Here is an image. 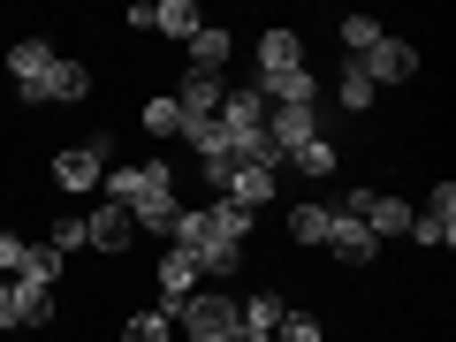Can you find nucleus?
I'll use <instances>...</instances> for the list:
<instances>
[{"mask_svg": "<svg viewBox=\"0 0 456 342\" xmlns=\"http://www.w3.org/2000/svg\"><path fill=\"white\" fill-rule=\"evenodd\" d=\"M274 342H320V320H312V312H281Z\"/></svg>", "mask_w": 456, "mask_h": 342, "instance_id": "26", "label": "nucleus"}, {"mask_svg": "<svg viewBox=\"0 0 456 342\" xmlns=\"http://www.w3.org/2000/svg\"><path fill=\"white\" fill-rule=\"evenodd\" d=\"M327 221H335V206H289V236L297 244H327Z\"/></svg>", "mask_w": 456, "mask_h": 342, "instance_id": "19", "label": "nucleus"}, {"mask_svg": "<svg viewBox=\"0 0 456 342\" xmlns=\"http://www.w3.org/2000/svg\"><path fill=\"white\" fill-rule=\"evenodd\" d=\"M167 320H175L191 342H236V327H244V320H236V297H221V289H206V297H183V305L167 312Z\"/></svg>", "mask_w": 456, "mask_h": 342, "instance_id": "2", "label": "nucleus"}, {"mask_svg": "<svg viewBox=\"0 0 456 342\" xmlns=\"http://www.w3.org/2000/svg\"><path fill=\"white\" fill-rule=\"evenodd\" d=\"M122 342H175V320H167V312H137V320L122 327Z\"/></svg>", "mask_w": 456, "mask_h": 342, "instance_id": "22", "label": "nucleus"}, {"mask_svg": "<svg viewBox=\"0 0 456 342\" xmlns=\"http://www.w3.org/2000/svg\"><path fill=\"white\" fill-rule=\"evenodd\" d=\"M327 251H335V259H350V266H365L380 244H373V228H365L358 213H335V221H327Z\"/></svg>", "mask_w": 456, "mask_h": 342, "instance_id": "12", "label": "nucleus"}, {"mask_svg": "<svg viewBox=\"0 0 456 342\" xmlns=\"http://www.w3.org/2000/svg\"><path fill=\"white\" fill-rule=\"evenodd\" d=\"M23 251H31L23 236H0V274H23Z\"/></svg>", "mask_w": 456, "mask_h": 342, "instance_id": "28", "label": "nucleus"}, {"mask_svg": "<svg viewBox=\"0 0 456 342\" xmlns=\"http://www.w3.org/2000/svg\"><path fill=\"white\" fill-rule=\"evenodd\" d=\"M335 84H342V107H373V77H365L358 61H342V77H335Z\"/></svg>", "mask_w": 456, "mask_h": 342, "instance_id": "23", "label": "nucleus"}, {"mask_svg": "<svg viewBox=\"0 0 456 342\" xmlns=\"http://www.w3.org/2000/svg\"><path fill=\"white\" fill-rule=\"evenodd\" d=\"M266 137H274L281 160H289L297 145H312V137H320V107H266Z\"/></svg>", "mask_w": 456, "mask_h": 342, "instance_id": "9", "label": "nucleus"}, {"mask_svg": "<svg viewBox=\"0 0 456 342\" xmlns=\"http://www.w3.org/2000/svg\"><path fill=\"white\" fill-rule=\"evenodd\" d=\"M145 130H152V137H183V114H175V99H152V107H145Z\"/></svg>", "mask_w": 456, "mask_h": 342, "instance_id": "24", "label": "nucleus"}, {"mask_svg": "<svg viewBox=\"0 0 456 342\" xmlns=\"http://www.w3.org/2000/svg\"><path fill=\"white\" fill-rule=\"evenodd\" d=\"M53 320V289H38V281H8V312H0V327H46Z\"/></svg>", "mask_w": 456, "mask_h": 342, "instance_id": "11", "label": "nucleus"}, {"mask_svg": "<svg viewBox=\"0 0 456 342\" xmlns=\"http://www.w3.org/2000/svg\"><path fill=\"white\" fill-rule=\"evenodd\" d=\"M107 167H114V137H92V145H69V152H53V183L61 191H92V183H107Z\"/></svg>", "mask_w": 456, "mask_h": 342, "instance_id": "3", "label": "nucleus"}, {"mask_svg": "<svg viewBox=\"0 0 456 342\" xmlns=\"http://www.w3.org/2000/svg\"><path fill=\"white\" fill-rule=\"evenodd\" d=\"M61 251H53V244H31V251H23V274L16 281H38V289H53V281H61Z\"/></svg>", "mask_w": 456, "mask_h": 342, "instance_id": "18", "label": "nucleus"}, {"mask_svg": "<svg viewBox=\"0 0 456 342\" xmlns=\"http://www.w3.org/2000/svg\"><path fill=\"white\" fill-rule=\"evenodd\" d=\"M191 259H198V274H236L244 266V244H198Z\"/></svg>", "mask_w": 456, "mask_h": 342, "instance_id": "21", "label": "nucleus"}, {"mask_svg": "<svg viewBox=\"0 0 456 342\" xmlns=\"http://www.w3.org/2000/svg\"><path fill=\"white\" fill-rule=\"evenodd\" d=\"M152 31H167V38H183V46H191V38L206 31V16H198L191 0H160V8H152Z\"/></svg>", "mask_w": 456, "mask_h": 342, "instance_id": "16", "label": "nucleus"}, {"mask_svg": "<svg viewBox=\"0 0 456 342\" xmlns=\"http://www.w3.org/2000/svg\"><path fill=\"white\" fill-rule=\"evenodd\" d=\"M281 69H305V38L297 31H259V77H281Z\"/></svg>", "mask_w": 456, "mask_h": 342, "instance_id": "14", "label": "nucleus"}, {"mask_svg": "<svg viewBox=\"0 0 456 342\" xmlns=\"http://www.w3.org/2000/svg\"><path fill=\"white\" fill-rule=\"evenodd\" d=\"M281 312H289V305H281L274 289H259V297H251V305H236V320H244L251 335H274V327H281Z\"/></svg>", "mask_w": 456, "mask_h": 342, "instance_id": "17", "label": "nucleus"}, {"mask_svg": "<svg viewBox=\"0 0 456 342\" xmlns=\"http://www.w3.org/2000/svg\"><path fill=\"white\" fill-rule=\"evenodd\" d=\"M236 342H274V335H251V327H236Z\"/></svg>", "mask_w": 456, "mask_h": 342, "instance_id": "29", "label": "nucleus"}, {"mask_svg": "<svg viewBox=\"0 0 456 342\" xmlns=\"http://www.w3.org/2000/svg\"><path fill=\"white\" fill-rule=\"evenodd\" d=\"M228 53H236V38H228L221 23H206V31L191 38V69H206V77H221V69H228Z\"/></svg>", "mask_w": 456, "mask_h": 342, "instance_id": "15", "label": "nucleus"}, {"mask_svg": "<svg viewBox=\"0 0 456 342\" xmlns=\"http://www.w3.org/2000/svg\"><path fill=\"white\" fill-rule=\"evenodd\" d=\"M46 244L61 251V259H69V251H84V213H61V221H53V236H46Z\"/></svg>", "mask_w": 456, "mask_h": 342, "instance_id": "25", "label": "nucleus"}, {"mask_svg": "<svg viewBox=\"0 0 456 342\" xmlns=\"http://www.w3.org/2000/svg\"><path fill=\"white\" fill-rule=\"evenodd\" d=\"M84 92H92V77H84V61H53L46 69V77H38V84H23V107H46V99H84Z\"/></svg>", "mask_w": 456, "mask_h": 342, "instance_id": "8", "label": "nucleus"}, {"mask_svg": "<svg viewBox=\"0 0 456 342\" xmlns=\"http://www.w3.org/2000/svg\"><path fill=\"white\" fill-rule=\"evenodd\" d=\"M411 236H419L426 251H441V244H456V191L441 183L434 198H426V213H411Z\"/></svg>", "mask_w": 456, "mask_h": 342, "instance_id": "7", "label": "nucleus"}, {"mask_svg": "<svg viewBox=\"0 0 456 342\" xmlns=\"http://www.w3.org/2000/svg\"><path fill=\"white\" fill-rule=\"evenodd\" d=\"M221 99H228V77H206V69H191V77H183V92H175V114H183V130L213 122V114H221Z\"/></svg>", "mask_w": 456, "mask_h": 342, "instance_id": "5", "label": "nucleus"}, {"mask_svg": "<svg viewBox=\"0 0 456 342\" xmlns=\"http://www.w3.org/2000/svg\"><path fill=\"white\" fill-rule=\"evenodd\" d=\"M130 236H137V221L122 206H92L84 213V244L92 251H130Z\"/></svg>", "mask_w": 456, "mask_h": 342, "instance_id": "10", "label": "nucleus"}, {"mask_svg": "<svg viewBox=\"0 0 456 342\" xmlns=\"http://www.w3.org/2000/svg\"><path fill=\"white\" fill-rule=\"evenodd\" d=\"M289 167H297V175H312V183L335 175V145H327V137H312V145H297V152H289Z\"/></svg>", "mask_w": 456, "mask_h": 342, "instance_id": "20", "label": "nucleus"}, {"mask_svg": "<svg viewBox=\"0 0 456 342\" xmlns=\"http://www.w3.org/2000/svg\"><path fill=\"white\" fill-rule=\"evenodd\" d=\"M373 38H380V23H373V16H342V46H350V53H365Z\"/></svg>", "mask_w": 456, "mask_h": 342, "instance_id": "27", "label": "nucleus"}, {"mask_svg": "<svg viewBox=\"0 0 456 342\" xmlns=\"http://www.w3.org/2000/svg\"><path fill=\"white\" fill-rule=\"evenodd\" d=\"M53 61H61V53H53L46 38H16V46H8V84L23 92V84H38V77L53 69Z\"/></svg>", "mask_w": 456, "mask_h": 342, "instance_id": "13", "label": "nucleus"}, {"mask_svg": "<svg viewBox=\"0 0 456 342\" xmlns=\"http://www.w3.org/2000/svg\"><path fill=\"white\" fill-rule=\"evenodd\" d=\"M152 281H160V312H175L183 297H198V259H191L183 244H167L160 266H152Z\"/></svg>", "mask_w": 456, "mask_h": 342, "instance_id": "6", "label": "nucleus"}, {"mask_svg": "<svg viewBox=\"0 0 456 342\" xmlns=\"http://www.w3.org/2000/svg\"><path fill=\"white\" fill-rule=\"evenodd\" d=\"M107 198L130 213L137 228H175V167L167 160H145V167H107Z\"/></svg>", "mask_w": 456, "mask_h": 342, "instance_id": "1", "label": "nucleus"}, {"mask_svg": "<svg viewBox=\"0 0 456 342\" xmlns=\"http://www.w3.org/2000/svg\"><path fill=\"white\" fill-rule=\"evenodd\" d=\"M350 61L373 77V92H380V84H411V77H419V46H403V38H373V46L350 53Z\"/></svg>", "mask_w": 456, "mask_h": 342, "instance_id": "4", "label": "nucleus"}, {"mask_svg": "<svg viewBox=\"0 0 456 342\" xmlns=\"http://www.w3.org/2000/svg\"><path fill=\"white\" fill-rule=\"evenodd\" d=\"M0 312H8V281H0Z\"/></svg>", "mask_w": 456, "mask_h": 342, "instance_id": "30", "label": "nucleus"}]
</instances>
